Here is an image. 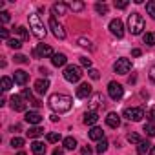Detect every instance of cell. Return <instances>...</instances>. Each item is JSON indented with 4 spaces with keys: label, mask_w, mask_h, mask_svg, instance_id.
Here are the masks:
<instances>
[{
    "label": "cell",
    "mask_w": 155,
    "mask_h": 155,
    "mask_svg": "<svg viewBox=\"0 0 155 155\" xmlns=\"http://www.w3.org/2000/svg\"><path fill=\"white\" fill-rule=\"evenodd\" d=\"M22 97H24V99H29V101H31V90H24V91H22Z\"/></svg>",
    "instance_id": "cell-47"
},
{
    "label": "cell",
    "mask_w": 155,
    "mask_h": 155,
    "mask_svg": "<svg viewBox=\"0 0 155 155\" xmlns=\"http://www.w3.org/2000/svg\"><path fill=\"white\" fill-rule=\"evenodd\" d=\"M101 106H104V99H102L101 93H95V95L91 97V110L97 111V108H101Z\"/></svg>",
    "instance_id": "cell-21"
},
{
    "label": "cell",
    "mask_w": 155,
    "mask_h": 155,
    "mask_svg": "<svg viewBox=\"0 0 155 155\" xmlns=\"http://www.w3.org/2000/svg\"><path fill=\"white\" fill-rule=\"evenodd\" d=\"M77 97H79V99H88V97H91V86H90L88 82L81 84L79 88H77Z\"/></svg>",
    "instance_id": "cell-17"
},
{
    "label": "cell",
    "mask_w": 155,
    "mask_h": 155,
    "mask_svg": "<svg viewBox=\"0 0 155 155\" xmlns=\"http://www.w3.org/2000/svg\"><path fill=\"white\" fill-rule=\"evenodd\" d=\"M17 155H26V153H24V151H20V153H17Z\"/></svg>",
    "instance_id": "cell-57"
},
{
    "label": "cell",
    "mask_w": 155,
    "mask_h": 155,
    "mask_svg": "<svg viewBox=\"0 0 155 155\" xmlns=\"http://www.w3.org/2000/svg\"><path fill=\"white\" fill-rule=\"evenodd\" d=\"M51 120H53V122H57V120H58V115H57V113H53V115H51Z\"/></svg>",
    "instance_id": "cell-53"
},
{
    "label": "cell",
    "mask_w": 155,
    "mask_h": 155,
    "mask_svg": "<svg viewBox=\"0 0 155 155\" xmlns=\"http://www.w3.org/2000/svg\"><path fill=\"white\" fill-rule=\"evenodd\" d=\"M29 28H31L35 37H38V38L46 37V28H44V22L40 20L38 15H29Z\"/></svg>",
    "instance_id": "cell-3"
},
{
    "label": "cell",
    "mask_w": 155,
    "mask_h": 155,
    "mask_svg": "<svg viewBox=\"0 0 155 155\" xmlns=\"http://www.w3.org/2000/svg\"><path fill=\"white\" fill-rule=\"evenodd\" d=\"M97 120H99V113H97V111L90 110V111H86V113H84V124H88V126H93Z\"/></svg>",
    "instance_id": "cell-19"
},
{
    "label": "cell",
    "mask_w": 155,
    "mask_h": 155,
    "mask_svg": "<svg viewBox=\"0 0 155 155\" xmlns=\"http://www.w3.org/2000/svg\"><path fill=\"white\" fill-rule=\"evenodd\" d=\"M49 28H51V31H53V35H55L57 38H60V40L66 38V29H64V26H62L60 22H57L55 17L49 18Z\"/></svg>",
    "instance_id": "cell-8"
},
{
    "label": "cell",
    "mask_w": 155,
    "mask_h": 155,
    "mask_svg": "<svg viewBox=\"0 0 155 155\" xmlns=\"http://www.w3.org/2000/svg\"><path fill=\"white\" fill-rule=\"evenodd\" d=\"M144 131H146L148 137H155V124H151V122L144 124Z\"/></svg>",
    "instance_id": "cell-32"
},
{
    "label": "cell",
    "mask_w": 155,
    "mask_h": 155,
    "mask_svg": "<svg viewBox=\"0 0 155 155\" xmlns=\"http://www.w3.org/2000/svg\"><path fill=\"white\" fill-rule=\"evenodd\" d=\"M146 117H148V120H150L151 124H155V108H151V110L146 113Z\"/></svg>",
    "instance_id": "cell-40"
},
{
    "label": "cell",
    "mask_w": 155,
    "mask_h": 155,
    "mask_svg": "<svg viewBox=\"0 0 155 155\" xmlns=\"http://www.w3.org/2000/svg\"><path fill=\"white\" fill-rule=\"evenodd\" d=\"M128 29H130L131 35H140L142 29H144V18L139 13H131L130 18H128Z\"/></svg>",
    "instance_id": "cell-2"
},
{
    "label": "cell",
    "mask_w": 155,
    "mask_h": 155,
    "mask_svg": "<svg viewBox=\"0 0 155 155\" xmlns=\"http://www.w3.org/2000/svg\"><path fill=\"white\" fill-rule=\"evenodd\" d=\"M81 153H82V155H91V148H90V146H84V148L81 150Z\"/></svg>",
    "instance_id": "cell-46"
},
{
    "label": "cell",
    "mask_w": 155,
    "mask_h": 155,
    "mask_svg": "<svg viewBox=\"0 0 155 155\" xmlns=\"http://www.w3.org/2000/svg\"><path fill=\"white\" fill-rule=\"evenodd\" d=\"M81 64L86 66V68H91V58H88V57H81Z\"/></svg>",
    "instance_id": "cell-43"
},
{
    "label": "cell",
    "mask_w": 155,
    "mask_h": 155,
    "mask_svg": "<svg viewBox=\"0 0 155 155\" xmlns=\"http://www.w3.org/2000/svg\"><path fill=\"white\" fill-rule=\"evenodd\" d=\"M95 11H97L99 15H106V13H108V6H106L104 2H102V4L97 2V4H95Z\"/></svg>",
    "instance_id": "cell-30"
},
{
    "label": "cell",
    "mask_w": 155,
    "mask_h": 155,
    "mask_svg": "<svg viewBox=\"0 0 155 155\" xmlns=\"http://www.w3.org/2000/svg\"><path fill=\"white\" fill-rule=\"evenodd\" d=\"M106 150H108V140H106V139L99 140V144H97V153H101V155H102Z\"/></svg>",
    "instance_id": "cell-31"
},
{
    "label": "cell",
    "mask_w": 155,
    "mask_h": 155,
    "mask_svg": "<svg viewBox=\"0 0 155 155\" xmlns=\"http://www.w3.org/2000/svg\"><path fill=\"white\" fill-rule=\"evenodd\" d=\"M110 31H111V35H115L117 38H122V37H124V24H122V20L113 18V20L110 22Z\"/></svg>",
    "instance_id": "cell-9"
},
{
    "label": "cell",
    "mask_w": 155,
    "mask_h": 155,
    "mask_svg": "<svg viewBox=\"0 0 155 155\" xmlns=\"http://www.w3.org/2000/svg\"><path fill=\"white\" fill-rule=\"evenodd\" d=\"M11 146H13V148H22V146H24V139L13 137V139H11Z\"/></svg>",
    "instance_id": "cell-35"
},
{
    "label": "cell",
    "mask_w": 155,
    "mask_h": 155,
    "mask_svg": "<svg viewBox=\"0 0 155 155\" xmlns=\"http://www.w3.org/2000/svg\"><path fill=\"white\" fill-rule=\"evenodd\" d=\"M140 53H142V51H140V49H137V48H135V49H131V55H133V57H140Z\"/></svg>",
    "instance_id": "cell-50"
},
{
    "label": "cell",
    "mask_w": 155,
    "mask_h": 155,
    "mask_svg": "<svg viewBox=\"0 0 155 155\" xmlns=\"http://www.w3.org/2000/svg\"><path fill=\"white\" fill-rule=\"evenodd\" d=\"M33 55H35V57H40V58H48V57H53L55 53H53L51 46H48V44H38V46L33 49Z\"/></svg>",
    "instance_id": "cell-10"
},
{
    "label": "cell",
    "mask_w": 155,
    "mask_h": 155,
    "mask_svg": "<svg viewBox=\"0 0 155 155\" xmlns=\"http://www.w3.org/2000/svg\"><path fill=\"white\" fill-rule=\"evenodd\" d=\"M31 151H33L35 155H44V153H46V146H44V142L35 140V142L31 144Z\"/></svg>",
    "instance_id": "cell-23"
},
{
    "label": "cell",
    "mask_w": 155,
    "mask_h": 155,
    "mask_svg": "<svg viewBox=\"0 0 155 155\" xmlns=\"http://www.w3.org/2000/svg\"><path fill=\"white\" fill-rule=\"evenodd\" d=\"M0 38H2V40H9V31H8L6 28L0 29Z\"/></svg>",
    "instance_id": "cell-42"
},
{
    "label": "cell",
    "mask_w": 155,
    "mask_h": 155,
    "mask_svg": "<svg viewBox=\"0 0 155 155\" xmlns=\"http://www.w3.org/2000/svg\"><path fill=\"white\" fill-rule=\"evenodd\" d=\"M0 84H2V91H9V90H11V86H13V81L9 79V77H2Z\"/></svg>",
    "instance_id": "cell-27"
},
{
    "label": "cell",
    "mask_w": 155,
    "mask_h": 155,
    "mask_svg": "<svg viewBox=\"0 0 155 155\" xmlns=\"http://www.w3.org/2000/svg\"><path fill=\"white\" fill-rule=\"evenodd\" d=\"M60 140V133H48V142H58Z\"/></svg>",
    "instance_id": "cell-37"
},
{
    "label": "cell",
    "mask_w": 155,
    "mask_h": 155,
    "mask_svg": "<svg viewBox=\"0 0 155 155\" xmlns=\"http://www.w3.org/2000/svg\"><path fill=\"white\" fill-rule=\"evenodd\" d=\"M108 95L113 99V101H120L122 99V95H124V88L119 84V82H110L108 84Z\"/></svg>",
    "instance_id": "cell-6"
},
{
    "label": "cell",
    "mask_w": 155,
    "mask_h": 155,
    "mask_svg": "<svg viewBox=\"0 0 155 155\" xmlns=\"http://www.w3.org/2000/svg\"><path fill=\"white\" fill-rule=\"evenodd\" d=\"M142 38H144V44H148V46H155V33H146Z\"/></svg>",
    "instance_id": "cell-33"
},
{
    "label": "cell",
    "mask_w": 155,
    "mask_h": 155,
    "mask_svg": "<svg viewBox=\"0 0 155 155\" xmlns=\"http://www.w3.org/2000/svg\"><path fill=\"white\" fill-rule=\"evenodd\" d=\"M106 124H108L110 128H119V126H120V115L115 113V111H110V113L106 115Z\"/></svg>",
    "instance_id": "cell-13"
},
{
    "label": "cell",
    "mask_w": 155,
    "mask_h": 155,
    "mask_svg": "<svg viewBox=\"0 0 155 155\" xmlns=\"http://www.w3.org/2000/svg\"><path fill=\"white\" fill-rule=\"evenodd\" d=\"M66 11H68V4H66V2H57V4L51 6V13H53L55 17H64Z\"/></svg>",
    "instance_id": "cell-15"
},
{
    "label": "cell",
    "mask_w": 155,
    "mask_h": 155,
    "mask_svg": "<svg viewBox=\"0 0 155 155\" xmlns=\"http://www.w3.org/2000/svg\"><path fill=\"white\" fill-rule=\"evenodd\" d=\"M82 77V69L79 66H66L64 69V79L68 82H79Z\"/></svg>",
    "instance_id": "cell-4"
},
{
    "label": "cell",
    "mask_w": 155,
    "mask_h": 155,
    "mask_svg": "<svg viewBox=\"0 0 155 155\" xmlns=\"http://www.w3.org/2000/svg\"><path fill=\"white\" fill-rule=\"evenodd\" d=\"M113 69H115V73H119V75H126V73H130V69H131V60H130V58H117V62L113 64Z\"/></svg>",
    "instance_id": "cell-5"
},
{
    "label": "cell",
    "mask_w": 155,
    "mask_h": 155,
    "mask_svg": "<svg viewBox=\"0 0 155 155\" xmlns=\"http://www.w3.org/2000/svg\"><path fill=\"white\" fill-rule=\"evenodd\" d=\"M62 144H64L66 150H75V148H77V140H75L73 137H66V139L62 140Z\"/></svg>",
    "instance_id": "cell-26"
},
{
    "label": "cell",
    "mask_w": 155,
    "mask_h": 155,
    "mask_svg": "<svg viewBox=\"0 0 155 155\" xmlns=\"http://www.w3.org/2000/svg\"><path fill=\"white\" fill-rule=\"evenodd\" d=\"M51 62H53V66H57V68H62V66H66V62H68V57H66L64 53H55V55L51 57Z\"/></svg>",
    "instance_id": "cell-18"
},
{
    "label": "cell",
    "mask_w": 155,
    "mask_h": 155,
    "mask_svg": "<svg viewBox=\"0 0 155 155\" xmlns=\"http://www.w3.org/2000/svg\"><path fill=\"white\" fill-rule=\"evenodd\" d=\"M15 62H18V64H28L29 60H28L26 55H17V57H15Z\"/></svg>",
    "instance_id": "cell-39"
},
{
    "label": "cell",
    "mask_w": 155,
    "mask_h": 155,
    "mask_svg": "<svg viewBox=\"0 0 155 155\" xmlns=\"http://www.w3.org/2000/svg\"><path fill=\"white\" fill-rule=\"evenodd\" d=\"M115 8L117 9H126L128 8V2H126V0H122V2H115Z\"/></svg>",
    "instance_id": "cell-45"
},
{
    "label": "cell",
    "mask_w": 155,
    "mask_h": 155,
    "mask_svg": "<svg viewBox=\"0 0 155 155\" xmlns=\"http://www.w3.org/2000/svg\"><path fill=\"white\" fill-rule=\"evenodd\" d=\"M24 120H26L28 124H31V126H38V124L42 122V115H40L38 111H28L26 117H24Z\"/></svg>",
    "instance_id": "cell-12"
},
{
    "label": "cell",
    "mask_w": 155,
    "mask_h": 155,
    "mask_svg": "<svg viewBox=\"0 0 155 155\" xmlns=\"http://www.w3.org/2000/svg\"><path fill=\"white\" fill-rule=\"evenodd\" d=\"M48 90H49V81H48V79H38V81L35 82V91H37L38 95L48 93Z\"/></svg>",
    "instance_id": "cell-16"
},
{
    "label": "cell",
    "mask_w": 155,
    "mask_h": 155,
    "mask_svg": "<svg viewBox=\"0 0 155 155\" xmlns=\"http://www.w3.org/2000/svg\"><path fill=\"white\" fill-rule=\"evenodd\" d=\"M15 33L20 37V40H28V38H29V31H28L24 26H18V28L15 29Z\"/></svg>",
    "instance_id": "cell-25"
},
{
    "label": "cell",
    "mask_w": 155,
    "mask_h": 155,
    "mask_svg": "<svg viewBox=\"0 0 155 155\" xmlns=\"http://www.w3.org/2000/svg\"><path fill=\"white\" fill-rule=\"evenodd\" d=\"M79 44H81L82 48H91V42H90L88 38H84V37H81V38H79Z\"/></svg>",
    "instance_id": "cell-41"
},
{
    "label": "cell",
    "mask_w": 155,
    "mask_h": 155,
    "mask_svg": "<svg viewBox=\"0 0 155 155\" xmlns=\"http://www.w3.org/2000/svg\"><path fill=\"white\" fill-rule=\"evenodd\" d=\"M29 102H31V104H33V106H35V108H40V104H42V102H40V101H38V99H31V101H29Z\"/></svg>",
    "instance_id": "cell-49"
},
{
    "label": "cell",
    "mask_w": 155,
    "mask_h": 155,
    "mask_svg": "<svg viewBox=\"0 0 155 155\" xmlns=\"http://www.w3.org/2000/svg\"><path fill=\"white\" fill-rule=\"evenodd\" d=\"M88 137H90L91 140H102V139H104V131H102V130H101L99 126H93V128L90 130Z\"/></svg>",
    "instance_id": "cell-20"
},
{
    "label": "cell",
    "mask_w": 155,
    "mask_h": 155,
    "mask_svg": "<svg viewBox=\"0 0 155 155\" xmlns=\"http://www.w3.org/2000/svg\"><path fill=\"white\" fill-rule=\"evenodd\" d=\"M146 11H148V15H150L151 18H155V2H153V0L146 4Z\"/></svg>",
    "instance_id": "cell-34"
},
{
    "label": "cell",
    "mask_w": 155,
    "mask_h": 155,
    "mask_svg": "<svg viewBox=\"0 0 155 155\" xmlns=\"http://www.w3.org/2000/svg\"><path fill=\"white\" fill-rule=\"evenodd\" d=\"M9 102H11L13 111H26V102H24V97L22 95H13Z\"/></svg>",
    "instance_id": "cell-11"
},
{
    "label": "cell",
    "mask_w": 155,
    "mask_h": 155,
    "mask_svg": "<svg viewBox=\"0 0 155 155\" xmlns=\"http://www.w3.org/2000/svg\"><path fill=\"white\" fill-rule=\"evenodd\" d=\"M40 135H44V130H42L40 126H33V128H29V131H28V137H29V139H37V137H40Z\"/></svg>",
    "instance_id": "cell-24"
},
{
    "label": "cell",
    "mask_w": 155,
    "mask_h": 155,
    "mask_svg": "<svg viewBox=\"0 0 155 155\" xmlns=\"http://www.w3.org/2000/svg\"><path fill=\"white\" fill-rule=\"evenodd\" d=\"M88 75L91 77V79H93V81H97V79H99V77H101V75H99V71H97V69H93V68H91V69L88 71Z\"/></svg>",
    "instance_id": "cell-44"
},
{
    "label": "cell",
    "mask_w": 155,
    "mask_h": 155,
    "mask_svg": "<svg viewBox=\"0 0 155 155\" xmlns=\"http://www.w3.org/2000/svg\"><path fill=\"white\" fill-rule=\"evenodd\" d=\"M150 150H151V144L148 142V139H146V140H140V142L137 144V153H139V155H146Z\"/></svg>",
    "instance_id": "cell-22"
},
{
    "label": "cell",
    "mask_w": 155,
    "mask_h": 155,
    "mask_svg": "<svg viewBox=\"0 0 155 155\" xmlns=\"http://www.w3.org/2000/svg\"><path fill=\"white\" fill-rule=\"evenodd\" d=\"M11 131H20V126H18V124H15V126H11Z\"/></svg>",
    "instance_id": "cell-52"
},
{
    "label": "cell",
    "mask_w": 155,
    "mask_h": 155,
    "mask_svg": "<svg viewBox=\"0 0 155 155\" xmlns=\"http://www.w3.org/2000/svg\"><path fill=\"white\" fill-rule=\"evenodd\" d=\"M124 117H126L128 120L139 122V120H142V117H146V115H144V110H142V108H126V110H124Z\"/></svg>",
    "instance_id": "cell-7"
},
{
    "label": "cell",
    "mask_w": 155,
    "mask_h": 155,
    "mask_svg": "<svg viewBox=\"0 0 155 155\" xmlns=\"http://www.w3.org/2000/svg\"><path fill=\"white\" fill-rule=\"evenodd\" d=\"M49 108L55 111V113H66L71 110L73 106V99L69 95H64V93H53L48 101Z\"/></svg>",
    "instance_id": "cell-1"
},
{
    "label": "cell",
    "mask_w": 155,
    "mask_h": 155,
    "mask_svg": "<svg viewBox=\"0 0 155 155\" xmlns=\"http://www.w3.org/2000/svg\"><path fill=\"white\" fill-rule=\"evenodd\" d=\"M128 142H131V144H139V142H140V137H139L137 133H128Z\"/></svg>",
    "instance_id": "cell-36"
},
{
    "label": "cell",
    "mask_w": 155,
    "mask_h": 155,
    "mask_svg": "<svg viewBox=\"0 0 155 155\" xmlns=\"http://www.w3.org/2000/svg\"><path fill=\"white\" fill-rule=\"evenodd\" d=\"M28 79H29V75H28L24 69H17L15 75H13V81H15V84H18V86H24V84L28 82Z\"/></svg>",
    "instance_id": "cell-14"
},
{
    "label": "cell",
    "mask_w": 155,
    "mask_h": 155,
    "mask_svg": "<svg viewBox=\"0 0 155 155\" xmlns=\"http://www.w3.org/2000/svg\"><path fill=\"white\" fill-rule=\"evenodd\" d=\"M8 46H9L11 49H20V48H22V40H20V38H9V40H8Z\"/></svg>",
    "instance_id": "cell-28"
},
{
    "label": "cell",
    "mask_w": 155,
    "mask_h": 155,
    "mask_svg": "<svg viewBox=\"0 0 155 155\" xmlns=\"http://www.w3.org/2000/svg\"><path fill=\"white\" fill-rule=\"evenodd\" d=\"M150 79H151V82L155 84V66H153V68L150 69Z\"/></svg>",
    "instance_id": "cell-48"
},
{
    "label": "cell",
    "mask_w": 155,
    "mask_h": 155,
    "mask_svg": "<svg viewBox=\"0 0 155 155\" xmlns=\"http://www.w3.org/2000/svg\"><path fill=\"white\" fill-rule=\"evenodd\" d=\"M150 155H155V146H151V150H150Z\"/></svg>",
    "instance_id": "cell-56"
},
{
    "label": "cell",
    "mask_w": 155,
    "mask_h": 155,
    "mask_svg": "<svg viewBox=\"0 0 155 155\" xmlns=\"http://www.w3.org/2000/svg\"><path fill=\"white\" fill-rule=\"evenodd\" d=\"M135 81H137V77H135V75H131V77H130V84H133Z\"/></svg>",
    "instance_id": "cell-54"
},
{
    "label": "cell",
    "mask_w": 155,
    "mask_h": 155,
    "mask_svg": "<svg viewBox=\"0 0 155 155\" xmlns=\"http://www.w3.org/2000/svg\"><path fill=\"white\" fill-rule=\"evenodd\" d=\"M53 155H64V150H62V148H57V150L53 151Z\"/></svg>",
    "instance_id": "cell-51"
},
{
    "label": "cell",
    "mask_w": 155,
    "mask_h": 155,
    "mask_svg": "<svg viewBox=\"0 0 155 155\" xmlns=\"http://www.w3.org/2000/svg\"><path fill=\"white\" fill-rule=\"evenodd\" d=\"M0 20H2L4 24H6V22H9V20H11V13H8V11H2V13H0Z\"/></svg>",
    "instance_id": "cell-38"
},
{
    "label": "cell",
    "mask_w": 155,
    "mask_h": 155,
    "mask_svg": "<svg viewBox=\"0 0 155 155\" xmlns=\"http://www.w3.org/2000/svg\"><path fill=\"white\" fill-rule=\"evenodd\" d=\"M40 73H42V75L46 77V75H48V69H46V68H40Z\"/></svg>",
    "instance_id": "cell-55"
},
{
    "label": "cell",
    "mask_w": 155,
    "mask_h": 155,
    "mask_svg": "<svg viewBox=\"0 0 155 155\" xmlns=\"http://www.w3.org/2000/svg\"><path fill=\"white\" fill-rule=\"evenodd\" d=\"M68 8L71 11H82L84 9V2H68Z\"/></svg>",
    "instance_id": "cell-29"
}]
</instances>
